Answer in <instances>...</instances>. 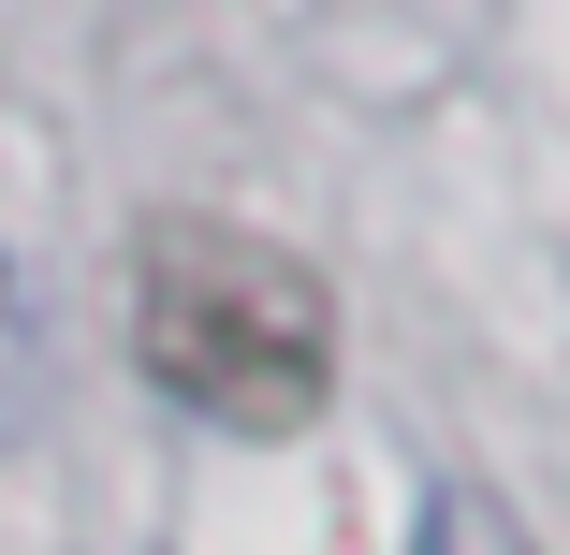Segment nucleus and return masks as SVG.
<instances>
[{"instance_id":"f257e3e1","label":"nucleus","mask_w":570,"mask_h":555,"mask_svg":"<svg viewBox=\"0 0 570 555\" xmlns=\"http://www.w3.org/2000/svg\"><path fill=\"white\" fill-rule=\"evenodd\" d=\"M132 366L235 438H293L336 395V293L278 235L235 219H147L132 235Z\"/></svg>"},{"instance_id":"f03ea898","label":"nucleus","mask_w":570,"mask_h":555,"mask_svg":"<svg viewBox=\"0 0 570 555\" xmlns=\"http://www.w3.org/2000/svg\"><path fill=\"white\" fill-rule=\"evenodd\" d=\"M0 395H16V278H0Z\"/></svg>"}]
</instances>
